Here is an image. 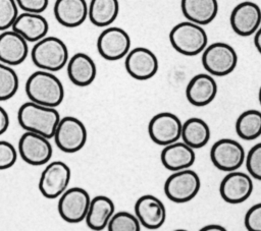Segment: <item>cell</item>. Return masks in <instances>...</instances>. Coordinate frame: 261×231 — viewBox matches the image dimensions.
Wrapping results in <instances>:
<instances>
[{
    "label": "cell",
    "instance_id": "obj_1",
    "mask_svg": "<svg viewBox=\"0 0 261 231\" xmlns=\"http://www.w3.org/2000/svg\"><path fill=\"white\" fill-rule=\"evenodd\" d=\"M24 91L30 101L48 107L56 108L64 98V89L60 79L53 72L42 69L28 77Z\"/></svg>",
    "mask_w": 261,
    "mask_h": 231
},
{
    "label": "cell",
    "instance_id": "obj_2",
    "mask_svg": "<svg viewBox=\"0 0 261 231\" xmlns=\"http://www.w3.org/2000/svg\"><path fill=\"white\" fill-rule=\"evenodd\" d=\"M60 118L54 107L40 105L32 101L23 103L17 111V120L21 128L48 138L53 137Z\"/></svg>",
    "mask_w": 261,
    "mask_h": 231
},
{
    "label": "cell",
    "instance_id": "obj_3",
    "mask_svg": "<svg viewBox=\"0 0 261 231\" xmlns=\"http://www.w3.org/2000/svg\"><path fill=\"white\" fill-rule=\"evenodd\" d=\"M33 63L42 70L58 71L63 68L69 59L65 43L57 37H44L36 42L31 50Z\"/></svg>",
    "mask_w": 261,
    "mask_h": 231
},
{
    "label": "cell",
    "instance_id": "obj_4",
    "mask_svg": "<svg viewBox=\"0 0 261 231\" xmlns=\"http://www.w3.org/2000/svg\"><path fill=\"white\" fill-rule=\"evenodd\" d=\"M169 42L176 52L186 56H196L207 47L208 37L202 25L187 20L171 28Z\"/></svg>",
    "mask_w": 261,
    "mask_h": 231
},
{
    "label": "cell",
    "instance_id": "obj_5",
    "mask_svg": "<svg viewBox=\"0 0 261 231\" xmlns=\"http://www.w3.org/2000/svg\"><path fill=\"white\" fill-rule=\"evenodd\" d=\"M238 64V54L228 44L213 43L202 52V65L204 69L214 76H225L231 73Z\"/></svg>",
    "mask_w": 261,
    "mask_h": 231
},
{
    "label": "cell",
    "instance_id": "obj_6",
    "mask_svg": "<svg viewBox=\"0 0 261 231\" xmlns=\"http://www.w3.org/2000/svg\"><path fill=\"white\" fill-rule=\"evenodd\" d=\"M201 188L199 175L190 168L174 171L164 183V193L168 199L176 204L192 200Z\"/></svg>",
    "mask_w": 261,
    "mask_h": 231
},
{
    "label": "cell",
    "instance_id": "obj_7",
    "mask_svg": "<svg viewBox=\"0 0 261 231\" xmlns=\"http://www.w3.org/2000/svg\"><path fill=\"white\" fill-rule=\"evenodd\" d=\"M53 137L59 150L72 154L85 147L88 132L82 120L73 116H64L60 118Z\"/></svg>",
    "mask_w": 261,
    "mask_h": 231
},
{
    "label": "cell",
    "instance_id": "obj_8",
    "mask_svg": "<svg viewBox=\"0 0 261 231\" xmlns=\"http://www.w3.org/2000/svg\"><path fill=\"white\" fill-rule=\"evenodd\" d=\"M71 178V171L62 161L50 162L42 171L39 179V190L46 198L59 197L67 188Z\"/></svg>",
    "mask_w": 261,
    "mask_h": 231
},
{
    "label": "cell",
    "instance_id": "obj_9",
    "mask_svg": "<svg viewBox=\"0 0 261 231\" xmlns=\"http://www.w3.org/2000/svg\"><path fill=\"white\" fill-rule=\"evenodd\" d=\"M91 197L82 187L67 188L58 199L57 210L62 220L67 223H80L86 219Z\"/></svg>",
    "mask_w": 261,
    "mask_h": 231
},
{
    "label": "cell",
    "instance_id": "obj_10",
    "mask_svg": "<svg viewBox=\"0 0 261 231\" xmlns=\"http://www.w3.org/2000/svg\"><path fill=\"white\" fill-rule=\"evenodd\" d=\"M212 164L225 172L236 171L246 161V153L243 146L231 138H221L215 141L210 150Z\"/></svg>",
    "mask_w": 261,
    "mask_h": 231
},
{
    "label": "cell",
    "instance_id": "obj_11",
    "mask_svg": "<svg viewBox=\"0 0 261 231\" xmlns=\"http://www.w3.org/2000/svg\"><path fill=\"white\" fill-rule=\"evenodd\" d=\"M182 123L171 112H160L154 115L148 124V134L158 146H167L181 137Z\"/></svg>",
    "mask_w": 261,
    "mask_h": 231
},
{
    "label": "cell",
    "instance_id": "obj_12",
    "mask_svg": "<svg viewBox=\"0 0 261 231\" xmlns=\"http://www.w3.org/2000/svg\"><path fill=\"white\" fill-rule=\"evenodd\" d=\"M53 149L49 138L42 134L25 131L18 140V154L27 164L45 165L50 161Z\"/></svg>",
    "mask_w": 261,
    "mask_h": 231
},
{
    "label": "cell",
    "instance_id": "obj_13",
    "mask_svg": "<svg viewBox=\"0 0 261 231\" xmlns=\"http://www.w3.org/2000/svg\"><path fill=\"white\" fill-rule=\"evenodd\" d=\"M97 50L108 61L119 60L130 50V38L121 27L109 26L102 31L97 39Z\"/></svg>",
    "mask_w": 261,
    "mask_h": 231
},
{
    "label": "cell",
    "instance_id": "obj_14",
    "mask_svg": "<svg viewBox=\"0 0 261 231\" xmlns=\"http://www.w3.org/2000/svg\"><path fill=\"white\" fill-rule=\"evenodd\" d=\"M124 67L133 78L147 80L157 73L159 62L156 55L150 49L136 47L126 54Z\"/></svg>",
    "mask_w": 261,
    "mask_h": 231
},
{
    "label": "cell",
    "instance_id": "obj_15",
    "mask_svg": "<svg viewBox=\"0 0 261 231\" xmlns=\"http://www.w3.org/2000/svg\"><path fill=\"white\" fill-rule=\"evenodd\" d=\"M252 177L244 172L231 171L223 177L219 185L221 198L227 204H241L253 193Z\"/></svg>",
    "mask_w": 261,
    "mask_h": 231
},
{
    "label": "cell",
    "instance_id": "obj_16",
    "mask_svg": "<svg viewBox=\"0 0 261 231\" xmlns=\"http://www.w3.org/2000/svg\"><path fill=\"white\" fill-rule=\"evenodd\" d=\"M232 31L241 37L255 35L261 25V8L252 1H244L233 7L230 13Z\"/></svg>",
    "mask_w": 261,
    "mask_h": 231
},
{
    "label": "cell",
    "instance_id": "obj_17",
    "mask_svg": "<svg viewBox=\"0 0 261 231\" xmlns=\"http://www.w3.org/2000/svg\"><path fill=\"white\" fill-rule=\"evenodd\" d=\"M135 214L141 225L149 230L160 228L166 219L164 204L152 194H144L137 199Z\"/></svg>",
    "mask_w": 261,
    "mask_h": 231
},
{
    "label": "cell",
    "instance_id": "obj_18",
    "mask_svg": "<svg viewBox=\"0 0 261 231\" xmlns=\"http://www.w3.org/2000/svg\"><path fill=\"white\" fill-rule=\"evenodd\" d=\"M28 43L12 28L3 31L0 34V62L10 66L21 64L29 55Z\"/></svg>",
    "mask_w": 261,
    "mask_h": 231
},
{
    "label": "cell",
    "instance_id": "obj_19",
    "mask_svg": "<svg viewBox=\"0 0 261 231\" xmlns=\"http://www.w3.org/2000/svg\"><path fill=\"white\" fill-rule=\"evenodd\" d=\"M216 94L217 83L209 73L195 75L186 88L187 100L196 107H203L210 104L215 99Z\"/></svg>",
    "mask_w": 261,
    "mask_h": 231
},
{
    "label": "cell",
    "instance_id": "obj_20",
    "mask_svg": "<svg viewBox=\"0 0 261 231\" xmlns=\"http://www.w3.org/2000/svg\"><path fill=\"white\" fill-rule=\"evenodd\" d=\"M162 165L170 171H179L191 168L196 161L193 148L184 141H175L164 146L160 154Z\"/></svg>",
    "mask_w": 261,
    "mask_h": 231
},
{
    "label": "cell",
    "instance_id": "obj_21",
    "mask_svg": "<svg viewBox=\"0 0 261 231\" xmlns=\"http://www.w3.org/2000/svg\"><path fill=\"white\" fill-rule=\"evenodd\" d=\"M13 31L23 37L29 43H36L47 36L49 24L41 13H19L12 27Z\"/></svg>",
    "mask_w": 261,
    "mask_h": 231
},
{
    "label": "cell",
    "instance_id": "obj_22",
    "mask_svg": "<svg viewBox=\"0 0 261 231\" xmlns=\"http://www.w3.org/2000/svg\"><path fill=\"white\" fill-rule=\"evenodd\" d=\"M86 0H56L53 11L56 20L65 27H76L88 17Z\"/></svg>",
    "mask_w": 261,
    "mask_h": 231
},
{
    "label": "cell",
    "instance_id": "obj_23",
    "mask_svg": "<svg viewBox=\"0 0 261 231\" xmlns=\"http://www.w3.org/2000/svg\"><path fill=\"white\" fill-rule=\"evenodd\" d=\"M69 80L77 86L90 85L96 78L97 67L94 60L86 53L73 54L66 64Z\"/></svg>",
    "mask_w": 261,
    "mask_h": 231
},
{
    "label": "cell",
    "instance_id": "obj_24",
    "mask_svg": "<svg viewBox=\"0 0 261 231\" xmlns=\"http://www.w3.org/2000/svg\"><path fill=\"white\" fill-rule=\"evenodd\" d=\"M114 213L115 206L113 200L105 195H97L91 198L90 207L85 219L87 226L91 230H103L107 228Z\"/></svg>",
    "mask_w": 261,
    "mask_h": 231
},
{
    "label": "cell",
    "instance_id": "obj_25",
    "mask_svg": "<svg viewBox=\"0 0 261 231\" xmlns=\"http://www.w3.org/2000/svg\"><path fill=\"white\" fill-rule=\"evenodd\" d=\"M180 7L188 20L200 25L212 22L218 13L217 0H181Z\"/></svg>",
    "mask_w": 261,
    "mask_h": 231
},
{
    "label": "cell",
    "instance_id": "obj_26",
    "mask_svg": "<svg viewBox=\"0 0 261 231\" xmlns=\"http://www.w3.org/2000/svg\"><path fill=\"white\" fill-rule=\"evenodd\" d=\"M210 136L211 131L209 125L201 118L192 117L182 123L180 138L194 150L206 146Z\"/></svg>",
    "mask_w": 261,
    "mask_h": 231
},
{
    "label": "cell",
    "instance_id": "obj_27",
    "mask_svg": "<svg viewBox=\"0 0 261 231\" xmlns=\"http://www.w3.org/2000/svg\"><path fill=\"white\" fill-rule=\"evenodd\" d=\"M119 13L118 0H91L88 17L96 26H108L117 18Z\"/></svg>",
    "mask_w": 261,
    "mask_h": 231
},
{
    "label": "cell",
    "instance_id": "obj_28",
    "mask_svg": "<svg viewBox=\"0 0 261 231\" xmlns=\"http://www.w3.org/2000/svg\"><path fill=\"white\" fill-rule=\"evenodd\" d=\"M236 132L245 140L258 138L261 135V112L250 109L241 113L236 121Z\"/></svg>",
    "mask_w": 261,
    "mask_h": 231
},
{
    "label": "cell",
    "instance_id": "obj_29",
    "mask_svg": "<svg viewBox=\"0 0 261 231\" xmlns=\"http://www.w3.org/2000/svg\"><path fill=\"white\" fill-rule=\"evenodd\" d=\"M19 80L12 66L0 62V102L11 99L17 92Z\"/></svg>",
    "mask_w": 261,
    "mask_h": 231
},
{
    "label": "cell",
    "instance_id": "obj_30",
    "mask_svg": "<svg viewBox=\"0 0 261 231\" xmlns=\"http://www.w3.org/2000/svg\"><path fill=\"white\" fill-rule=\"evenodd\" d=\"M141 227L136 214L125 211L114 213L107 225L109 231H140Z\"/></svg>",
    "mask_w": 261,
    "mask_h": 231
},
{
    "label": "cell",
    "instance_id": "obj_31",
    "mask_svg": "<svg viewBox=\"0 0 261 231\" xmlns=\"http://www.w3.org/2000/svg\"><path fill=\"white\" fill-rule=\"evenodd\" d=\"M18 8L15 0H0V32L12 27L19 14Z\"/></svg>",
    "mask_w": 261,
    "mask_h": 231
},
{
    "label": "cell",
    "instance_id": "obj_32",
    "mask_svg": "<svg viewBox=\"0 0 261 231\" xmlns=\"http://www.w3.org/2000/svg\"><path fill=\"white\" fill-rule=\"evenodd\" d=\"M245 163L250 176L261 181V142L250 149L246 155Z\"/></svg>",
    "mask_w": 261,
    "mask_h": 231
},
{
    "label": "cell",
    "instance_id": "obj_33",
    "mask_svg": "<svg viewBox=\"0 0 261 231\" xmlns=\"http://www.w3.org/2000/svg\"><path fill=\"white\" fill-rule=\"evenodd\" d=\"M17 159L15 148L6 140H0V170H6L12 167Z\"/></svg>",
    "mask_w": 261,
    "mask_h": 231
},
{
    "label": "cell",
    "instance_id": "obj_34",
    "mask_svg": "<svg viewBox=\"0 0 261 231\" xmlns=\"http://www.w3.org/2000/svg\"><path fill=\"white\" fill-rule=\"evenodd\" d=\"M244 222L249 231H261V203L252 206L248 210Z\"/></svg>",
    "mask_w": 261,
    "mask_h": 231
},
{
    "label": "cell",
    "instance_id": "obj_35",
    "mask_svg": "<svg viewBox=\"0 0 261 231\" xmlns=\"http://www.w3.org/2000/svg\"><path fill=\"white\" fill-rule=\"evenodd\" d=\"M18 7L24 12L42 13L48 7L49 0H15Z\"/></svg>",
    "mask_w": 261,
    "mask_h": 231
},
{
    "label": "cell",
    "instance_id": "obj_36",
    "mask_svg": "<svg viewBox=\"0 0 261 231\" xmlns=\"http://www.w3.org/2000/svg\"><path fill=\"white\" fill-rule=\"evenodd\" d=\"M9 126V116L7 111L0 106V135H2Z\"/></svg>",
    "mask_w": 261,
    "mask_h": 231
},
{
    "label": "cell",
    "instance_id": "obj_37",
    "mask_svg": "<svg viewBox=\"0 0 261 231\" xmlns=\"http://www.w3.org/2000/svg\"><path fill=\"white\" fill-rule=\"evenodd\" d=\"M254 45H255L257 51L261 54V25L259 26V28H258L257 32L255 33V36H254Z\"/></svg>",
    "mask_w": 261,
    "mask_h": 231
},
{
    "label": "cell",
    "instance_id": "obj_38",
    "mask_svg": "<svg viewBox=\"0 0 261 231\" xmlns=\"http://www.w3.org/2000/svg\"><path fill=\"white\" fill-rule=\"evenodd\" d=\"M202 231H225L226 229L221 226V225H217V224H211V225H206L204 226L202 229Z\"/></svg>",
    "mask_w": 261,
    "mask_h": 231
},
{
    "label": "cell",
    "instance_id": "obj_39",
    "mask_svg": "<svg viewBox=\"0 0 261 231\" xmlns=\"http://www.w3.org/2000/svg\"><path fill=\"white\" fill-rule=\"evenodd\" d=\"M258 99H259V103H260V105H261V85H260L259 93H258Z\"/></svg>",
    "mask_w": 261,
    "mask_h": 231
}]
</instances>
